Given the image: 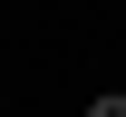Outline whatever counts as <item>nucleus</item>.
I'll use <instances>...</instances> for the list:
<instances>
[{"mask_svg": "<svg viewBox=\"0 0 126 117\" xmlns=\"http://www.w3.org/2000/svg\"><path fill=\"white\" fill-rule=\"evenodd\" d=\"M87 117H126V98H116V88H107V98H97V107H87Z\"/></svg>", "mask_w": 126, "mask_h": 117, "instance_id": "f257e3e1", "label": "nucleus"}]
</instances>
